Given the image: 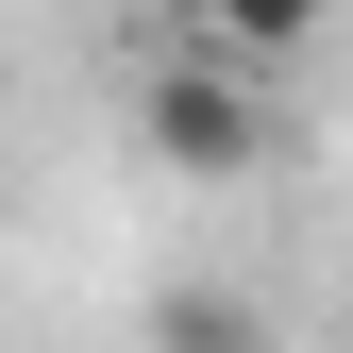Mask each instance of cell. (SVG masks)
<instances>
[{"label": "cell", "mask_w": 353, "mask_h": 353, "mask_svg": "<svg viewBox=\"0 0 353 353\" xmlns=\"http://www.w3.org/2000/svg\"><path fill=\"white\" fill-rule=\"evenodd\" d=\"M135 152L168 168V185H252V168H270V68L185 34V51L135 84Z\"/></svg>", "instance_id": "obj_1"}, {"label": "cell", "mask_w": 353, "mask_h": 353, "mask_svg": "<svg viewBox=\"0 0 353 353\" xmlns=\"http://www.w3.org/2000/svg\"><path fill=\"white\" fill-rule=\"evenodd\" d=\"M152 353H270V303L252 286H168L152 303Z\"/></svg>", "instance_id": "obj_2"}, {"label": "cell", "mask_w": 353, "mask_h": 353, "mask_svg": "<svg viewBox=\"0 0 353 353\" xmlns=\"http://www.w3.org/2000/svg\"><path fill=\"white\" fill-rule=\"evenodd\" d=\"M168 17H185L202 51H252V68H286L303 34H320V0H168Z\"/></svg>", "instance_id": "obj_3"}]
</instances>
